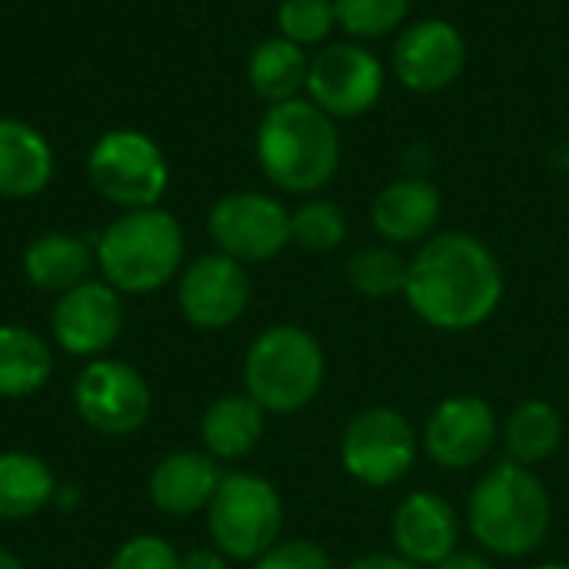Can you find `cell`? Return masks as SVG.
I'll list each match as a JSON object with an SVG mask.
<instances>
[{
    "mask_svg": "<svg viewBox=\"0 0 569 569\" xmlns=\"http://www.w3.org/2000/svg\"><path fill=\"white\" fill-rule=\"evenodd\" d=\"M73 407L80 420L103 437H127L140 430L153 410L147 380L123 360H90L73 383Z\"/></svg>",
    "mask_w": 569,
    "mask_h": 569,
    "instance_id": "cell-9",
    "label": "cell"
},
{
    "mask_svg": "<svg viewBox=\"0 0 569 569\" xmlns=\"http://www.w3.org/2000/svg\"><path fill=\"white\" fill-rule=\"evenodd\" d=\"M223 473L217 467V460L210 453H197V450H177L167 453L147 483L150 503L167 513V517H193L200 510L210 507L217 487H220Z\"/></svg>",
    "mask_w": 569,
    "mask_h": 569,
    "instance_id": "cell-17",
    "label": "cell"
},
{
    "mask_svg": "<svg viewBox=\"0 0 569 569\" xmlns=\"http://www.w3.org/2000/svg\"><path fill=\"white\" fill-rule=\"evenodd\" d=\"M93 253L83 240L70 233H43L23 250V273L37 290L67 293L87 280Z\"/></svg>",
    "mask_w": 569,
    "mask_h": 569,
    "instance_id": "cell-21",
    "label": "cell"
},
{
    "mask_svg": "<svg viewBox=\"0 0 569 569\" xmlns=\"http://www.w3.org/2000/svg\"><path fill=\"white\" fill-rule=\"evenodd\" d=\"M53 373V357L43 337L27 327H0V397H30L43 390Z\"/></svg>",
    "mask_w": 569,
    "mask_h": 569,
    "instance_id": "cell-24",
    "label": "cell"
},
{
    "mask_svg": "<svg viewBox=\"0 0 569 569\" xmlns=\"http://www.w3.org/2000/svg\"><path fill=\"white\" fill-rule=\"evenodd\" d=\"M107 569H180V553L163 537H133L127 540Z\"/></svg>",
    "mask_w": 569,
    "mask_h": 569,
    "instance_id": "cell-30",
    "label": "cell"
},
{
    "mask_svg": "<svg viewBox=\"0 0 569 569\" xmlns=\"http://www.w3.org/2000/svg\"><path fill=\"white\" fill-rule=\"evenodd\" d=\"M277 23L283 37L300 47L320 43L337 23V10H333V0H283L277 10Z\"/></svg>",
    "mask_w": 569,
    "mask_h": 569,
    "instance_id": "cell-29",
    "label": "cell"
},
{
    "mask_svg": "<svg viewBox=\"0 0 569 569\" xmlns=\"http://www.w3.org/2000/svg\"><path fill=\"white\" fill-rule=\"evenodd\" d=\"M267 430V410L250 393H227L203 410L200 440L213 460H240L253 453Z\"/></svg>",
    "mask_w": 569,
    "mask_h": 569,
    "instance_id": "cell-20",
    "label": "cell"
},
{
    "mask_svg": "<svg viewBox=\"0 0 569 569\" xmlns=\"http://www.w3.org/2000/svg\"><path fill=\"white\" fill-rule=\"evenodd\" d=\"M183 230L173 213L147 207L117 217L97 240V267L117 293H150L177 277Z\"/></svg>",
    "mask_w": 569,
    "mask_h": 569,
    "instance_id": "cell-4",
    "label": "cell"
},
{
    "mask_svg": "<svg viewBox=\"0 0 569 569\" xmlns=\"http://www.w3.org/2000/svg\"><path fill=\"white\" fill-rule=\"evenodd\" d=\"M0 569H23V563L10 550H0Z\"/></svg>",
    "mask_w": 569,
    "mask_h": 569,
    "instance_id": "cell-35",
    "label": "cell"
},
{
    "mask_svg": "<svg viewBox=\"0 0 569 569\" xmlns=\"http://www.w3.org/2000/svg\"><path fill=\"white\" fill-rule=\"evenodd\" d=\"M327 357L313 333L293 323L263 330L243 357L247 393L277 417L300 413L323 387Z\"/></svg>",
    "mask_w": 569,
    "mask_h": 569,
    "instance_id": "cell-5",
    "label": "cell"
},
{
    "mask_svg": "<svg viewBox=\"0 0 569 569\" xmlns=\"http://www.w3.org/2000/svg\"><path fill=\"white\" fill-rule=\"evenodd\" d=\"M253 569H333V563L313 540H280L260 560H253Z\"/></svg>",
    "mask_w": 569,
    "mask_h": 569,
    "instance_id": "cell-31",
    "label": "cell"
},
{
    "mask_svg": "<svg viewBox=\"0 0 569 569\" xmlns=\"http://www.w3.org/2000/svg\"><path fill=\"white\" fill-rule=\"evenodd\" d=\"M210 237L237 263H263L287 250L290 213L263 193H230L210 210Z\"/></svg>",
    "mask_w": 569,
    "mask_h": 569,
    "instance_id": "cell-10",
    "label": "cell"
},
{
    "mask_svg": "<svg viewBox=\"0 0 569 569\" xmlns=\"http://www.w3.org/2000/svg\"><path fill=\"white\" fill-rule=\"evenodd\" d=\"M423 450L443 470H470L490 457L500 440L497 413L483 397H447L423 427Z\"/></svg>",
    "mask_w": 569,
    "mask_h": 569,
    "instance_id": "cell-11",
    "label": "cell"
},
{
    "mask_svg": "<svg viewBox=\"0 0 569 569\" xmlns=\"http://www.w3.org/2000/svg\"><path fill=\"white\" fill-rule=\"evenodd\" d=\"M257 157L270 183H277L280 190H320L340 163V140L330 113L300 97L273 103L260 120Z\"/></svg>",
    "mask_w": 569,
    "mask_h": 569,
    "instance_id": "cell-3",
    "label": "cell"
},
{
    "mask_svg": "<svg viewBox=\"0 0 569 569\" xmlns=\"http://www.w3.org/2000/svg\"><path fill=\"white\" fill-rule=\"evenodd\" d=\"M343 237H347V217L330 200H313L303 203L297 213H290V240L310 253H327L340 247Z\"/></svg>",
    "mask_w": 569,
    "mask_h": 569,
    "instance_id": "cell-27",
    "label": "cell"
},
{
    "mask_svg": "<svg viewBox=\"0 0 569 569\" xmlns=\"http://www.w3.org/2000/svg\"><path fill=\"white\" fill-rule=\"evenodd\" d=\"M553 523V503L543 480L513 460L490 467L467 500L473 540L497 557H527L543 547Z\"/></svg>",
    "mask_w": 569,
    "mask_h": 569,
    "instance_id": "cell-2",
    "label": "cell"
},
{
    "mask_svg": "<svg viewBox=\"0 0 569 569\" xmlns=\"http://www.w3.org/2000/svg\"><path fill=\"white\" fill-rule=\"evenodd\" d=\"M390 533H393V547L403 560L430 569L457 550L460 513L440 493L417 490L397 503Z\"/></svg>",
    "mask_w": 569,
    "mask_h": 569,
    "instance_id": "cell-16",
    "label": "cell"
},
{
    "mask_svg": "<svg viewBox=\"0 0 569 569\" xmlns=\"http://www.w3.org/2000/svg\"><path fill=\"white\" fill-rule=\"evenodd\" d=\"M87 173L97 193L123 210L157 207L170 180L163 150L140 130L103 133L90 150Z\"/></svg>",
    "mask_w": 569,
    "mask_h": 569,
    "instance_id": "cell-7",
    "label": "cell"
},
{
    "mask_svg": "<svg viewBox=\"0 0 569 569\" xmlns=\"http://www.w3.org/2000/svg\"><path fill=\"white\" fill-rule=\"evenodd\" d=\"M440 207H443L440 190L430 180L407 177L377 193L370 217H373V230L383 240L413 243V240H423L437 227Z\"/></svg>",
    "mask_w": 569,
    "mask_h": 569,
    "instance_id": "cell-18",
    "label": "cell"
},
{
    "mask_svg": "<svg viewBox=\"0 0 569 569\" xmlns=\"http://www.w3.org/2000/svg\"><path fill=\"white\" fill-rule=\"evenodd\" d=\"M307 90L323 113L357 117L380 100L383 70L373 53L350 43H333L310 60Z\"/></svg>",
    "mask_w": 569,
    "mask_h": 569,
    "instance_id": "cell-13",
    "label": "cell"
},
{
    "mask_svg": "<svg viewBox=\"0 0 569 569\" xmlns=\"http://www.w3.org/2000/svg\"><path fill=\"white\" fill-rule=\"evenodd\" d=\"M213 547L227 560H260L280 543L283 500L277 487L257 473H227L207 507Z\"/></svg>",
    "mask_w": 569,
    "mask_h": 569,
    "instance_id": "cell-6",
    "label": "cell"
},
{
    "mask_svg": "<svg viewBox=\"0 0 569 569\" xmlns=\"http://www.w3.org/2000/svg\"><path fill=\"white\" fill-rule=\"evenodd\" d=\"M180 313L200 330H223L237 323L250 303V277L243 263L227 253L193 260L177 287Z\"/></svg>",
    "mask_w": 569,
    "mask_h": 569,
    "instance_id": "cell-14",
    "label": "cell"
},
{
    "mask_svg": "<svg viewBox=\"0 0 569 569\" xmlns=\"http://www.w3.org/2000/svg\"><path fill=\"white\" fill-rule=\"evenodd\" d=\"M410 260L393 247H363L347 260V283L363 297H397L407 290Z\"/></svg>",
    "mask_w": 569,
    "mask_h": 569,
    "instance_id": "cell-26",
    "label": "cell"
},
{
    "mask_svg": "<svg viewBox=\"0 0 569 569\" xmlns=\"http://www.w3.org/2000/svg\"><path fill=\"white\" fill-rule=\"evenodd\" d=\"M430 569H493V563L480 553H467V550H453L447 560H440L437 567Z\"/></svg>",
    "mask_w": 569,
    "mask_h": 569,
    "instance_id": "cell-34",
    "label": "cell"
},
{
    "mask_svg": "<svg viewBox=\"0 0 569 569\" xmlns=\"http://www.w3.org/2000/svg\"><path fill=\"white\" fill-rule=\"evenodd\" d=\"M467 63V43L447 20H420L397 40L393 70L403 87L417 93H437L450 87Z\"/></svg>",
    "mask_w": 569,
    "mask_h": 569,
    "instance_id": "cell-15",
    "label": "cell"
},
{
    "mask_svg": "<svg viewBox=\"0 0 569 569\" xmlns=\"http://www.w3.org/2000/svg\"><path fill=\"white\" fill-rule=\"evenodd\" d=\"M53 177V150L40 130L23 120L0 117V197H37Z\"/></svg>",
    "mask_w": 569,
    "mask_h": 569,
    "instance_id": "cell-19",
    "label": "cell"
},
{
    "mask_svg": "<svg viewBox=\"0 0 569 569\" xmlns=\"http://www.w3.org/2000/svg\"><path fill=\"white\" fill-rule=\"evenodd\" d=\"M347 569H423L410 560H403L400 553H367L360 560H353Z\"/></svg>",
    "mask_w": 569,
    "mask_h": 569,
    "instance_id": "cell-32",
    "label": "cell"
},
{
    "mask_svg": "<svg viewBox=\"0 0 569 569\" xmlns=\"http://www.w3.org/2000/svg\"><path fill=\"white\" fill-rule=\"evenodd\" d=\"M57 497L50 467L23 450L0 453V520H27Z\"/></svg>",
    "mask_w": 569,
    "mask_h": 569,
    "instance_id": "cell-23",
    "label": "cell"
},
{
    "mask_svg": "<svg viewBox=\"0 0 569 569\" xmlns=\"http://www.w3.org/2000/svg\"><path fill=\"white\" fill-rule=\"evenodd\" d=\"M507 457L520 467H537L550 460L563 443V413L550 400H523L503 423L500 433Z\"/></svg>",
    "mask_w": 569,
    "mask_h": 569,
    "instance_id": "cell-22",
    "label": "cell"
},
{
    "mask_svg": "<svg viewBox=\"0 0 569 569\" xmlns=\"http://www.w3.org/2000/svg\"><path fill=\"white\" fill-rule=\"evenodd\" d=\"M417 430L393 407H367L343 427L340 463L367 487H393L417 463Z\"/></svg>",
    "mask_w": 569,
    "mask_h": 569,
    "instance_id": "cell-8",
    "label": "cell"
},
{
    "mask_svg": "<svg viewBox=\"0 0 569 569\" xmlns=\"http://www.w3.org/2000/svg\"><path fill=\"white\" fill-rule=\"evenodd\" d=\"M537 569H569V563H543V567Z\"/></svg>",
    "mask_w": 569,
    "mask_h": 569,
    "instance_id": "cell-36",
    "label": "cell"
},
{
    "mask_svg": "<svg viewBox=\"0 0 569 569\" xmlns=\"http://www.w3.org/2000/svg\"><path fill=\"white\" fill-rule=\"evenodd\" d=\"M403 297L423 323L443 333H463L497 313L503 300V270L483 240L470 233H440L410 260Z\"/></svg>",
    "mask_w": 569,
    "mask_h": 569,
    "instance_id": "cell-1",
    "label": "cell"
},
{
    "mask_svg": "<svg viewBox=\"0 0 569 569\" xmlns=\"http://www.w3.org/2000/svg\"><path fill=\"white\" fill-rule=\"evenodd\" d=\"M247 73H250V87L263 100L283 103V100H293L307 87L310 60L300 50V43H293L287 37H273V40H263L253 50Z\"/></svg>",
    "mask_w": 569,
    "mask_h": 569,
    "instance_id": "cell-25",
    "label": "cell"
},
{
    "mask_svg": "<svg viewBox=\"0 0 569 569\" xmlns=\"http://www.w3.org/2000/svg\"><path fill=\"white\" fill-rule=\"evenodd\" d=\"M50 330L60 350L70 357L97 360L107 353L123 330L120 293L107 280H83L73 290L60 293L50 313Z\"/></svg>",
    "mask_w": 569,
    "mask_h": 569,
    "instance_id": "cell-12",
    "label": "cell"
},
{
    "mask_svg": "<svg viewBox=\"0 0 569 569\" xmlns=\"http://www.w3.org/2000/svg\"><path fill=\"white\" fill-rule=\"evenodd\" d=\"M180 569H230L220 550H190L180 557Z\"/></svg>",
    "mask_w": 569,
    "mask_h": 569,
    "instance_id": "cell-33",
    "label": "cell"
},
{
    "mask_svg": "<svg viewBox=\"0 0 569 569\" xmlns=\"http://www.w3.org/2000/svg\"><path fill=\"white\" fill-rule=\"evenodd\" d=\"M337 23L353 37H383L403 23L410 0H333Z\"/></svg>",
    "mask_w": 569,
    "mask_h": 569,
    "instance_id": "cell-28",
    "label": "cell"
}]
</instances>
